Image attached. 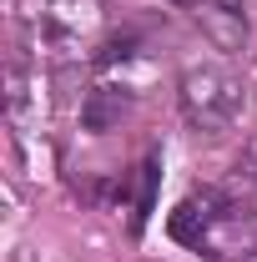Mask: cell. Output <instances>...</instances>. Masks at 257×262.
I'll list each match as a JSON object with an SVG mask.
<instances>
[{
	"label": "cell",
	"mask_w": 257,
	"mask_h": 262,
	"mask_svg": "<svg viewBox=\"0 0 257 262\" xmlns=\"http://www.w3.org/2000/svg\"><path fill=\"white\" fill-rule=\"evenodd\" d=\"M182 111L197 131H227L242 116V81L217 66H197L182 76Z\"/></svg>",
	"instance_id": "obj_1"
},
{
	"label": "cell",
	"mask_w": 257,
	"mask_h": 262,
	"mask_svg": "<svg viewBox=\"0 0 257 262\" xmlns=\"http://www.w3.org/2000/svg\"><path fill=\"white\" fill-rule=\"evenodd\" d=\"M192 20L202 26V35L217 51H227V56L247 51V10H242V0H192Z\"/></svg>",
	"instance_id": "obj_2"
},
{
	"label": "cell",
	"mask_w": 257,
	"mask_h": 262,
	"mask_svg": "<svg viewBox=\"0 0 257 262\" xmlns=\"http://www.w3.org/2000/svg\"><path fill=\"white\" fill-rule=\"evenodd\" d=\"M217 207H222V196H217V192H202V196L177 202V207H172V217H166L172 242H182V247H202V237H207V232H212V222L222 217Z\"/></svg>",
	"instance_id": "obj_3"
},
{
	"label": "cell",
	"mask_w": 257,
	"mask_h": 262,
	"mask_svg": "<svg viewBox=\"0 0 257 262\" xmlns=\"http://www.w3.org/2000/svg\"><path fill=\"white\" fill-rule=\"evenodd\" d=\"M116 116H121V101L111 96V91H91V96H86V106H81V121H86L91 131H106Z\"/></svg>",
	"instance_id": "obj_4"
},
{
	"label": "cell",
	"mask_w": 257,
	"mask_h": 262,
	"mask_svg": "<svg viewBox=\"0 0 257 262\" xmlns=\"http://www.w3.org/2000/svg\"><path fill=\"white\" fill-rule=\"evenodd\" d=\"M232 192L257 196V141H247V151H242L237 166H232Z\"/></svg>",
	"instance_id": "obj_5"
},
{
	"label": "cell",
	"mask_w": 257,
	"mask_h": 262,
	"mask_svg": "<svg viewBox=\"0 0 257 262\" xmlns=\"http://www.w3.org/2000/svg\"><path fill=\"white\" fill-rule=\"evenodd\" d=\"M157 177H161V166H157V162L141 166V192H136V227L146 222V212H152V202H157Z\"/></svg>",
	"instance_id": "obj_6"
},
{
	"label": "cell",
	"mask_w": 257,
	"mask_h": 262,
	"mask_svg": "<svg viewBox=\"0 0 257 262\" xmlns=\"http://www.w3.org/2000/svg\"><path fill=\"white\" fill-rule=\"evenodd\" d=\"M177 5H187V10H192V0H177Z\"/></svg>",
	"instance_id": "obj_7"
}]
</instances>
